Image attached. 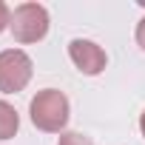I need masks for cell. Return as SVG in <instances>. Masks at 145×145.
Returning <instances> with one entry per match:
<instances>
[{
    "mask_svg": "<svg viewBox=\"0 0 145 145\" xmlns=\"http://www.w3.org/2000/svg\"><path fill=\"white\" fill-rule=\"evenodd\" d=\"M12 34L17 43H37L48 31V12L40 3H23L12 14Z\"/></svg>",
    "mask_w": 145,
    "mask_h": 145,
    "instance_id": "cell-2",
    "label": "cell"
},
{
    "mask_svg": "<svg viewBox=\"0 0 145 145\" xmlns=\"http://www.w3.org/2000/svg\"><path fill=\"white\" fill-rule=\"evenodd\" d=\"M29 80H31V57L20 48L0 51V91L17 94L29 86Z\"/></svg>",
    "mask_w": 145,
    "mask_h": 145,
    "instance_id": "cell-3",
    "label": "cell"
},
{
    "mask_svg": "<svg viewBox=\"0 0 145 145\" xmlns=\"http://www.w3.org/2000/svg\"><path fill=\"white\" fill-rule=\"evenodd\" d=\"M31 122L40 131L48 134H60L68 122V100L63 91L57 88H43L37 91V97L31 100Z\"/></svg>",
    "mask_w": 145,
    "mask_h": 145,
    "instance_id": "cell-1",
    "label": "cell"
},
{
    "mask_svg": "<svg viewBox=\"0 0 145 145\" xmlns=\"http://www.w3.org/2000/svg\"><path fill=\"white\" fill-rule=\"evenodd\" d=\"M12 26V14H9V6L3 3V0H0V31L3 29H9Z\"/></svg>",
    "mask_w": 145,
    "mask_h": 145,
    "instance_id": "cell-7",
    "label": "cell"
},
{
    "mask_svg": "<svg viewBox=\"0 0 145 145\" xmlns=\"http://www.w3.org/2000/svg\"><path fill=\"white\" fill-rule=\"evenodd\" d=\"M57 145H91V139L88 137H83V134H77V131H68V134H63L60 137V142Z\"/></svg>",
    "mask_w": 145,
    "mask_h": 145,
    "instance_id": "cell-6",
    "label": "cell"
},
{
    "mask_svg": "<svg viewBox=\"0 0 145 145\" xmlns=\"http://www.w3.org/2000/svg\"><path fill=\"white\" fill-rule=\"evenodd\" d=\"M139 131H142V137H145V111H142V117H139Z\"/></svg>",
    "mask_w": 145,
    "mask_h": 145,
    "instance_id": "cell-9",
    "label": "cell"
},
{
    "mask_svg": "<svg viewBox=\"0 0 145 145\" xmlns=\"http://www.w3.org/2000/svg\"><path fill=\"white\" fill-rule=\"evenodd\" d=\"M17 128H20V117H17L14 105H9L6 100H0V139L14 137Z\"/></svg>",
    "mask_w": 145,
    "mask_h": 145,
    "instance_id": "cell-5",
    "label": "cell"
},
{
    "mask_svg": "<svg viewBox=\"0 0 145 145\" xmlns=\"http://www.w3.org/2000/svg\"><path fill=\"white\" fill-rule=\"evenodd\" d=\"M68 57H71V63H74L83 74H100L105 68V63H108L105 51L97 43H91V40H71Z\"/></svg>",
    "mask_w": 145,
    "mask_h": 145,
    "instance_id": "cell-4",
    "label": "cell"
},
{
    "mask_svg": "<svg viewBox=\"0 0 145 145\" xmlns=\"http://www.w3.org/2000/svg\"><path fill=\"white\" fill-rule=\"evenodd\" d=\"M137 43L145 48V17L139 20V26H137Z\"/></svg>",
    "mask_w": 145,
    "mask_h": 145,
    "instance_id": "cell-8",
    "label": "cell"
}]
</instances>
